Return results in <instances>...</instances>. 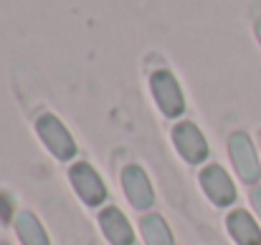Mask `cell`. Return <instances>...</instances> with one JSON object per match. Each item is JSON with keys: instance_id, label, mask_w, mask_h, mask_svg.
<instances>
[{"instance_id": "4fadbf2b", "label": "cell", "mask_w": 261, "mask_h": 245, "mask_svg": "<svg viewBox=\"0 0 261 245\" xmlns=\"http://www.w3.org/2000/svg\"><path fill=\"white\" fill-rule=\"evenodd\" d=\"M251 205H254V212L259 215V220H261V185L251 190Z\"/></svg>"}, {"instance_id": "8992f818", "label": "cell", "mask_w": 261, "mask_h": 245, "mask_svg": "<svg viewBox=\"0 0 261 245\" xmlns=\"http://www.w3.org/2000/svg\"><path fill=\"white\" fill-rule=\"evenodd\" d=\"M69 179L76 190V195L87 202L89 207L104 205L109 200V190L104 185V179L99 177V172L89 162H74L69 169Z\"/></svg>"}, {"instance_id": "7a4b0ae2", "label": "cell", "mask_w": 261, "mask_h": 245, "mask_svg": "<svg viewBox=\"0 0 261 245\" xmlns=\"http://www.w3.org/2000/svg\"><path fill=\"white\" fill-rule=\"evenodd\" d=\"M150 91H152V99L160 109L163 116L168 119H177L182 116L185 111V94L180 88V83L175 79L173 71L168 69H158L150 74Z\"/></svg>"}, {"instance_id": "5b68a950", "label": "cell", "mask_w": 261, "mask_h": 245, "mask_svg": "<svg viewBox=\"0 0 261 245\" xmlns=\"http://www.w3.org/2000/svg\"><path fill=\"white\" fill-rule=\"evenodd\" d=\"M198 182H200L203 195L216 207H228L236 202V185L221 164H205L198 174Z\"/></svg>"}, {"instance_id": "277c9868", "label": "cell", "mask_w": 261, "mask_h": 245, "mask_svg": "<svg viewBox=\"0 0 261 245\" xmlns=\"http://www.w3.org/2000/svg\"><path fill=\"white\" fill-rule=\"evenodd\" d=\"M173 144L177 155L188 164H200L211 157V147L205 134L193 121H177L173 127Z\"/></svg>"}, {"instance_id": "9c48e42d", "label": "cell", "mask_w": 261, "mask_h": 245, "mask_svg": "<svg viewBox=\"0 0 261 245\" xmlns=\"http://www.w3.org/2000/svg\"><path fill=\"white\" fill-rule=\"evenodd\" d=\"M226 228L236 245H261V228L259 223L246 210H233L226 218Z\"/></svg>"}, {"instance_id": "7c38bea8", "label": "cell", "mask_w": 261, "mask_h": 245, "mask_svg": "<svg viewBox=\"0 0 261 245\" xmlns=\"http://www.w3.org/2000/svg\"><path fill=\"white\" fill-rule=\"evenodd\" d=\"M13 220V200L10 195L0 192V223H10Z\"/></svg>"}, {"instance_id": "8fae6325", "label": "cell", "mask_w": 261, "mask_h": 245, "mask_svg": "<svg viewBox=\"0 0 261 245\" xmlns=\"http://www.w3.org/2000/svg\"><path fill=\"white\" fill-rule=\"evenodd\" d=\"M140 233L147 245H175L173 230L168 228V223L160 215H152V212L145 215L140 220Z\"/></svg>"}, {"instance_id": "ba28073f", "label": "cell", "mask_w": 261, "mask_h": 245, "mask_svg": "<svg viewBox=\"0 0 261 245\" xmlns=\"http://www.w3.org/2000/svg\"><path fill=\"white\" fill-rule=\"evenodd\" d=\"M99 230L109 240V245H135V230H132L129 220L114 205L101 207V212H99Z\"/></svg>"}, {"instance_id": "6da1fadb", "label": "cell", "mask_w": 261, "mask_h": 245, "mask_svg": "<svg viewBox=\"0 0 261 245\" xmlns=\"http://www.w3.org/2000/svg\"><path fill=\"white\" fill-rule=\"evenodd\" d=\"M36 132L38 139L43 142V147L59 160V162H69L76 157V142L71 137V132L64 127V121L54 114H41L36 119Z\"/></svg>"}, {"instance_id": "52a82bcc", "label": "cell", "mask_w": 261, "mask_h": 245, "mask_svg": "<svg viewBox=\"0 0 261 245\" xmlns=\"http://www.w3.org/2000/svg\"><path fill=\"white\" fill-rule=\"evenodd\" d=\"M122 190H124L127 200L132 202V207H137V210H150L155 202L152 182L140 164H127L122 169Z\"/></svg>"}, {"instance_id": "30bf717a", "label": "cell", "mask_w": 261, "mask_h": 245, "mask_svg": "<svg viewBox=\"0 0 261 245\" xmlns=\"http://www.w3.org/2000/svg\"><path fill=\"white\" fill-rule=\"evenodd\" d=\"M15 225V235L23 245H51L48 240V233L43 230L41 220L31 212V210H20L13 220Z\"/></svg>"}, {"instance_id": "5bb4252c", "label": "cell", "mask_w": 261, "mask_h": 245, "mask_svg": "<svg viewBox=\"0 0 261 245\" xmlns=\"http://www.w3.org/2000/svg\"><path fill=\"white\" fill-rule=\"evenodd\" d=\"M254 30H256V38H259V43H261V15L256 18V23H254Z\"/></svg>"}, {"instance_id": "3957f363", "label": "cell", "mask_w": 261, "mask_h": 245, "mask_svg": "<svg viewBox=\"0 0 261 245\" xmlns=\"http://www.w3.org/2000/svg\"><path fill=\"white\" fill-rule=\"evenodd\" d=\"M228 155H231V162L236 174L246 182V185H256L261 179V162L259 155L254 149V142L249 139V134L244 132H233L228 137Z\"/></svg>"}, {"instance_id": "9a60e30c", "label": "cell", "mask_w": 261, "mask_h": 245, "mask_svg": "<svg viewBox=\"0 0 261 245\" xmlns=\"http://www.w3.org/2000/svg\"><path fill=\"white\" fill-rule=\"evenodd\" d=\"M0 245H10V243H0Z\"/></svg>"}]
</instances>
